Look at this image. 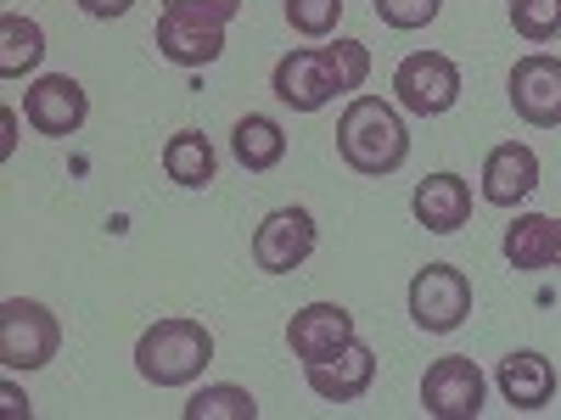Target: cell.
<instances>
[{
	"instance_id": "6da1fadb",
	"label": "cell",
	"mask_w": 561,
	"mask_h": 420,
	"mask_svg": "<svg viewBox=\"0 0 561 420\" xmlns=\"http://www.w3.org/2000/svg\"><path fill=\"white\" fill-rule=\"evenodd\" d=\"M337 158L365 179L399 174L410 158V129H404L399 107L382 96H354L337 118Z\"/></svg>"
},
{
	"instance_id": "7a4b0ae2",
	"label": "cell",
	"mask_w": 561,
	"mask_h": 420,
	"mask_svg": "<svg viewBox=\"0 0 561 420\" xmlns=\"http://www.w3.org/2000/svg\"><path fill=\"white\" fill-rule=\"evenodd\" d=\"M208 364H214L208 325L203 319H185V314H169V319L147 325L140 342H135V370L152 387H192Z\"/></svg>"
},
{
	"instance_id": "3957f363",
	"label": "cell",
	"mask_w": 561,
	"mask_h": 420,
	"mask_svg": "<svg viewBox=\"0 0 561 420\" xmlns=\"http://www.w3.org/2000/svg\"><path fill=\"white\" fill-rule=\"evenodd\" d=\"M270 90H275V102H287L293 113H320V107H332L337 96H348V84H343V73H337L332 45L287 51V57L275 62V73H270Z\"/></svg>"
},
{
	"instance_id": "277c9868",
	"label": "cell",
	"mask_w": 561,
	"mask_h": 420,
	"mask_svg": "<svg viewBox=\"0 0 561 420\" xmlns=\"http://www.w3.org/2000/svg\"><path fill=\"white\" fill-rule=\"evenodd\" d=\"M62 348L57 314L34 298H7L0 303V364L7 370H39Z\"/></svg>"
},
{
	"instance_id": "5b68a950",
	"label": "cell",
	"mask_w": 561,
	"mask_h": 420,
	"mask_svg": "<svg viewBox=\"0 0 561 420\" xmlns=\"http://www.w3.org/2000/svg\"><path fill=\"white\" fill-rule=\"evenodd\" d=\"M466 314H472V280H466V269L455 264H427L415 269L410 280V319L421 325V331H455V325H466Z\"/></svg>"
},
{
	"instance_id": "8992f818",
	"label": "cell",
	"mask_w": 561,
	"mask_h": 420,
	"mask_svg": "<svg viewBox=\"0 0 561 420\" xmlns=\"http://www.w3.org/2000/svg\"><path fill=\"white\" fill-rule=\"evenodd\" d=\"M483 398H489V382L466 353L433 359L427 376H421V409H427L433 420H478Z\"/></svg>"
},
{
	"instance_id": "52a82bcc",
	"label": "cell",
	"mask_w": 561,
	"mask_h": 420,
	"mask_svg": "<svg viewBox=\"0 0 561 420\" xmlns=\"http://www.w3.org/2000/svg\"><path fill=\"white\" fill-rule=\"evenodd\" d=\"M393 96L415 118H444L460 102V68L444 51H410L393 73Z\"/></svg>"
},
{
	"instance_id": "ba28073f",
	"label": "cell",
	"mask_w": 561,
	"mask_h": 420,
	"mask_svg": "<svg viewBox=\"0 0 561 420\" xmlns=\"http://www.w3.org/2000/svg\"><path fill=\"white\" fill-rule=\"evenodd\" d=\"M511 107H517L523 124L534 129H561V57L550 51H528L505 79Z\"/></svg>"
},
{
	"instance_id": "9c48e42d",
	"label": "cell",
	"mask_w": 561,
	"mask_h": 420,
	"mask_svg": "<svg viewBox=\"0 0 561 420\" xmlns=\"http://www.w3.org/2000/svg\"><path fill=\"white\" fill-rule=\"evenodd\" d=\"M309 253H314V213L309 208H275L253 230V264L264 275H293L309 264Z\"/></svg>"
},
{
	"instance_id": "30bf717a",
	"label": "cell",
	"mask_w": 561,
	"mask_h": 420,
	"mask_svg": "<svg viewBox=\"0 0 561 420\" xmlns=\"http://www.w3.org/2000/svg\"><path fill=\"white\" fill-rule=\"evenodd\" d=\"M84 113H90V96H84V84L68 79V73H45L23 90V118L34 135H79L84 129Z\"/></svg>"
},
{
	"instance_id": "8fae6325",
	"label": "cell",
	"mask_w": 561,
	"mask_h": 420,
	"mask_svg": "<svg viewBox=\"0 0 561 420\" xmlns=\"http://www.w3.org/2000/svg\"><path fill=\"white\" fill-rule=\"evenodd\" d=\"M348 342H354V314H348L343 303H309V308H298L293 325H287V348H293V359H304V364L337 359Z\"/></svg>"
},
{
	"instance_id": "7c38bea8",
	"label": "cell",
	"mask_w": 561,
	"mask_h": 420,
	"mask_svg": "<svg viewBox=\"0 0 561 420\" xmlns=\"http://www.w3.org/2000/svg\"><path fill=\"white\" fill-rule=\"evenodd\" d=\"M304 370H309V393H314V398H325V404H354V398L370 393V382H377V353L354 337L337 359L304 364Z\"/></svg>"
},
{
	"instance_id": "4fadbf2b",
	"label": "cell",
	"mask_w": 561,
	"mask_h": 420,
	"mask_svg": "<svg viewBox=\"0 0 561 420\" xmlns=\"http://www.w3.org/2000/svg\"><path fill=\"white\" fill-rule=\"evenodd\" d=\"M410 213L415 224H427L433 236H455V230L472 219V185H466L460 174H427L415 185V197H410Z\"/></svg>"
},
{
	"instance_id": "5bb4252c",
	"label": "cell",
	"mask_w": 561,
	"mask_h": 420,
	"mask_svg": "<svg viewBox=\"0 0 561 420\" xmlns=\"http://www.w3.org/2000/svg\"><path fill=\"white\" fill-rule=\"evenodd\" d=\"M534 185H539V152L534 147L505 140V147L489 152V163H483V202L517 208L523 197H534Z\"/></svg>"
},
{
	"instance_id": "9a60e30c",
	"label": "cell",
	"mask_w": 561,
	"mask_h": 420,
	"mask_svg": "<svg viewBox=\"0 0 561 420\" xmlns=\"http://www.w3.org/2000/svg\"><path fill=\"white\" fill-rule=\"evenodd\" d=\"M494 382H500V398H505L511 409L534 415V409H545V404L556 398V364H550L545 353H534V348H517V353L500 359Z\"/></svg>"
},
{
	"instance_id": "2e32d148",
	"label": "cell",
	"mask_w": 561,
	"mask_h": 420,
	"mask_svg": "<svg viewBox=\"0 0 561 420\" xmlns=\"http://www.w3.org/2000/svg\"><path fill=\"white\" fill-rule=\"evenodd\" d=\"M152 39H158V57H163V62H174V68H208V62H219V57H225V28L185 23V18H174V12H163V18H158Z\"/></svg>"
},
{
	"instance_id": "e0dca14e",
	"label": "cell",
	"mask_w": 561,
	"mask_h": 420,
	"mask_svg": "<svg viewBox=\"0 0 561 420\" xmlns=\"http://www.w3.org/2000/svg\"><path fill=\"white\" fill-rule=\"evenodd\" d=\"M230 152H237V163L248 174H270L280 158H287V135H280L275 118L248 113V118H237V129H230Z\"/></svg>"
},
{
	"instance_id": "ac0fdd59",
	"label": "cell",
	"mask_w": 561,
	"mask_h": 420,
	"mask_svg": "<svg viewBox=\"0 0 561 420\" xmlns=\"http://www.w3.org/2000/svg\"><path fill=\"white\" fill-rule=\"evenodd\" d=\"M505 264L511 269H550L556 264V219L550 213H517V224H505Z\"/></svg>"
},
{
	"instance_id": "d6986e66",
	"label": "cell",
	"mask_w": 561,
	"mask_h": 420,
	"mask_svg": "<svg viewBox=\"0 0 561 420\" xmlns=\"http://www.w3.org/2000/svg\"><path fill=\"white\" fill-rule=\"evenodd\" d=\"M214 168H219V158H214V147H208V135H197V129L169 135L163 174H169L174 185H185V191H203V185L214 179Z\"/></svg>"
},
{
	"instance_id": "ffe728a7",
	"label": "cell",
	"mask_w": 561,
	"mask_h": 420,
	"mask_svg": "<svg viewBox=\"0 0 561 420\" xmlns=\"http://www.w3.org/2000/svg\"><path fill=\"white\" fill-rule=\"evenodd\" d=\"M39 57H45V28L34 18H18V12L0 18V79L34 73Z\"/></svg>"
},
{
	"instance_id": "44dd1931",
	"label": "cell",
	"mask_w": 561,
	"mask_h": 420,
	"mask_svg": "<svg viewBox=\"0 0 561 420\" xmlns=\"http://www.w3.org/2000/svg\"><path fill=\"white\" fill-rule=\"evenodd\" d=\"M180 415H185V420H253V415H259V398H253L248 387L219 382V387H203Z\"/></svg>"
},
{
	"instance_id": "7402d4cb",
	"label": "cell",
	"mask_w": 561,
	"mask_h": 420,
	"mask_svg": "<svg viewBox=\"0 0 561 420\" xmlns=\"http://www.w3.org/2000/svg\"><path fill=\"white\" fill-rule=\"evenodd\" d=\"M511 28L528 45H550L561 34V0H511Z\"/></svg>"
},
{
	"instance_id": "603a6c76",
	"label": "cell",
	"mask_w": 561,
	"mask_h": 420,
	"mask_svg": "<svg viewBox=\"0 0 561 420\" xmlns=\"http://www.w3.org/2000/svg\"><path fill=\"white\" fill-rule=\"evenodd\" d=\"M337 18H343V0H287V23H293L304 39L337 34Z\"/></svg>"
},
{
	"instance_id": "cb8c5ba5",
	"label": "cell",
	"mask_w": 561,
	"mask_h": 420,
	"mask_svg": "<svg viewBox=\"0 0 561 420\" xmlns=\"http://www.w3.org/2000/svg\"><path fill=\"white\" fill-rule=\"evenodd\" d=\"M444 12V0H377V18L388 23V28H427L433 18Z\"/></svg>"
},
{
	"instance_id": "d4e9b609",
	"label": "cell",
	"mask_w": 561,
	"mask_h": 420,
	"mask_svg": "<svg viewBox=\"0 0 561 420\" xmlns=\"http://www.w3.org/2000/svg\"><path fill=\"white\" fill-rule=\"evenodd\" d=\"M163 12L185 18V23H208V28H225L230 18L242 12V0H163Z\"/></svg>"
},
{
	"instance_id": "484cf974",
	"label": "cell",
	"mask_w": 561,
	"mask_h": 420,
	"mask_svg": "<svg viewBox=\"0 0 561 420\" xmlns=\"http://www.w3.org/2000/svg\"><path fill=\"white\" fill-rule=\"evenodd\" d=\"M332 57H337V73H343L348 96H354V90L370 79V51H365L359 39H337V45H332Z\"/></svg>"
},
{
	"instance_id": "4316f807",
	"label": "cell",
	"mask_w": 561,
	"mask_h": 420,
	"mask_svg": "<svg viewBox=\"0 0 561 420\" xmlns=\"http://www.w3.org/2000/svg\"><path fill=\"white\" fill-rule=\"evenodd\" d=\"M129 7H135V0H79V12H84V18H102V23L124 18Z\"/></svg>"
},
{
	"instance_id": "83f0119b",
	"label": "cell",
	"mask_w": 561,
	"mask_h": 420,
	"mask_svg": "<svg viewBox=\"0 0 561 420\" xmlns=\"http://www.w3.org/2000/svg\"><path fill=\"white\" fill-rule=\"evenodd\" d=\"M0 129H7V135H0V158H12V147H18V113L12 107L0 113Z\"/></svg>"
},
{
	"instance_id": "f1b7e54d",
	"label": "cell",
	"mask_w": 561,
	"mask_h": 420,
	"mask_svg": "<svg viewBox=\"0 0 561 420\" xmlns=\"http://www.w3.org/2000/svg\"><path fill=\"white\" fill-rule=\"evenodd\" d=\"M7 409L12 415H28V398H18V387H7Z\"/></svg>"
},
{
	"instance_id": "f546056e",
	"label": "cell",
	"mask_w": 561,
	"mask_h": 420,
	"mask_svg": "<svg viewBox=\"0 0 561 420\" xmlns=\"http://www.w3.org/2000/svg\"><path fill=\"white\" fill-rule=\"evenodd\" d=\"M556 264H561V224H556Z\"/></svg>"
}]
</instances>
